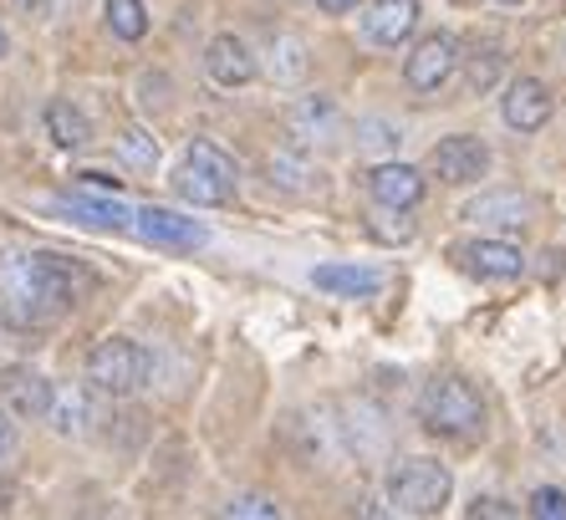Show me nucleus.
<instances>
[{"mask_svg":"<svg viewBox=\"0 0 566 520\" xmlns=\"http://www.w3.org/2000/svg\"><path fill=\"white\" fill-rule=\"evenodd\" d=\"M93 287V275L77 260L31 250V256H0V312L21 332H36L52 316H62L82 291Z\"/></svg>","mask_w":566,"mask_h":520,"instance_id":"obj_1","label":"nucleus"},{"mask_svg":"<svg viewBox=\"0 0 566 520\" xmlns=\"http://www.w3.org/2000/svg\"><path fill=\"white\" fill-rule=\"evenodd\" d=\"M419 408H423V429L439 434V439H474L480 424H485V404H480L474 383H464V377H434L423 388Z\"/></svg>","mask_w":566,"mask_h":520,"instance_id":"obj_2","label":"nucleus"},{"mask_svg":"<svg viewBox=\"0 0 566 520\" xmlns=\"http://www.w3.org/2000/svg\"><path fill=\"white\" fill-rule=\"evenodd\" d=\"M449 490H454V480L439 459L409 455L388 469V506L398 516H439L449 506Z\"/></svg>","mask_w":566,"mask_h":520,"instance_id":"obj_3","label":"nucleus"},{"mask_svg":"<svg viewBox=\"0 0 566 520\" xmlns=\"http://www.w3.org/2000/svg\"><path fill=\"white\" fill-rule=\"evenodd\" d=\"M148 367H154L148 363V352L133 337H107L87 352V383H93L97 393H107V398H128V393H138L148 383Z\"/></svg>","mask_w":566,"mask_h":520,"instance_id":"obj_4","label":"nucleus"},{"mask_svg":"<svg viewBox=\"0 0 566 520\" xmlns=\"http://www.w3.org/2000/svg\"><path fill=\"white\" fill-rule=\"evenodd\" d=\"M449 256L460 260L470 275H480V281H515V275L526 271V256H521V246H511V240H501V235L464 240V246H454Z\"/></svg>","mask_w":566,"mask_h":520,"instance_id":"obj_5","label":"nucleus"},{"mask_svg":"<svg viewBox=\"0 0 566 520\" xmlns=\"http://www.w3.org/2000/svg\"><path fill=\"white\" fill-rule=\"evenodd\" d=\"M429 169H434V179L444 184H480L490 174V148L474 138V133H454V138H439L434 158H429Z\"/></svg>","mask_w":566,"mask_h":520,"instance_id":"obj_6","label":"nucleus"},{"mask_svg":"<svg viewBox=\"0 0 566 520\" xmlns=\"http://www.w3.org/2000/svg\"><path fill=\"white\" fill-rule=\"evenodd\" d=\"M454 66H460L454 37H449V31H429V37L413 46L409 62H403V77H409V87H419V92H439L449 77H454Z\"/></svg>","mask_w":566,"mask_h":520,"instance_id":"obj_7","label":"nucleus"},{"mask_svg":"<svg viewBox=\"0 0 566 520\" xmlns=\"http://www.w3.org/2000/svg\"><path fill=\"white\" fill-rule=\"evenodd\" d=\"M128 230H138L148 246H164V250H199L205 246V225L185 220V215H174V209H158V205L133 209Z\"/></svg>","mask_w":566,"mask_h":520,"instance_id":"obj_8","label":"nucleus"},{"mask_svg":"<svg viewBox=\"0 0 566 520\" xmlns=\"http://www.w3.org/2000/svg\"><path fill=\"white\" fill-rule=\"evenodd\" d=\"M464 220L470 225H485V230H526L531 220H536V205H531V195H521V189H490V195L470 199L464 205Z\"/></svg>","mask_w":566,"mask_h":520,"instance_id":"obj_9","label":"nucleus"},{"mask_svg":"<svg viewBox=\"0 0 566 520\" xmlns=\"http://www.w3.org/2000/svg\"><path fill=\"white\" fill-rule=\"evenodd\" d=\"M286 128L296 138V148H332L343 138V113L327 97H302V103L286 113Z\"/></svg>","mask_w":566,"mask_h":520,"instance_id":"obj_10","label":"nucleus"},{"mask_svg":"<svg viewBox=\"0 0 566 520\" xmlns=\"http://www.w3.org/2000/svg\"><path fill=\"white\" fill-rule=\"evenodd\" d=\"M52 209L77 225H93V230H128L133 225V209L118 195H107V189H77V195L56 199Z\"/></svg>","mask_w":566,"mask_h":520,"instance_id":"obj_11","label":"nucleus"},{"mask_svg":"<svg viewBox=\"0 0 566 520\" xmlns=\"http://www.w3.org/2000/svg\"><path fill=\"white\" fill-rule=\"evenodd\" d=\"M501 113L515 133H536L552 123V92H546V82H536V77H515L501 97Z\"/></svg>","mask_w":566,"mask_h":520,"instance_id":"obj_12","label":"nucleus"},{"mask_svg":"<svg viewBox=\"0 0 566 520\" xmlns=\"http://www.w3.org/2000/svg\"><path fill=\"white\" fill-rule=\"evenodd\" d=\"M52 383L41 373H31V367H11V373L0 377V408L11 418H46V408H52Z\"/></svg>","mask_w":566,"mask_h":520,"instance_id":"obj_13","label":"nucleus"},{"mask_svg":"<svg viewBox=\"0 0 566 520\" xmlns=\"http://www.w3.org/2000/svg\"><path fill=\"white\" fill-rule=\"evenodd\" d=\"M419 27V0H373V11L363 15V31L378 46H403Z\"/></svg>","mask_w":566,"mask_h":520,"instance_id":"obj_14","label":"nucleus"},{"mask_svg":"<svg viewBox=\"0 0 566 520\" xmlns=\"http://www.w3.org/2000/svg\"><path fill=\"white\" fill-rule=\"evenodd\" d=\"M205 72H210L220 87H245L255 77V56L240 37H214L205 46Z\"/></svg>","mask_w":566,"mask_h":520,"instance_id":"obj_15","label":"nucleus"},{"mask_svg":"<svg viewBox=\"0 0 566 520\" xmlns=\"http://www.w3.org/2000/svg\"><path fill=\"white\" fill-rule=\"evenodd\" d=\"M368 189L378 205H394V209H413L423 199V174L409 169V164H378L368 174Z\"/></svg>","mask_w":566,"mask_h":520,"instance_id":"obj_16","label":"nucleus"},{"mask_svg":"<svg viewBox=\"0 0 566 520\" xmlns=\"http://www.w3.org/2000/svg\"><path fill=\"white\" fill-rule=\"evenodd\" d=\"M312 287L316 291H332V297L363 301V297H378L382 275L373 271V266H316V271H312Z\"/></svg>","mask_w":566,"mask_h":520,"instance_id":"obj_17","label":"nucleus"},{"mask_svg":"<svg viewBox=\"0 0 566 520\" xmlns=\"http://www.w3.org/2000/svg\"><path fill=\"white\" fill-rule=\"evenodd\" d=\"M46 418H52V429H56V434H66V439H77V434H87V424L97 418L93 393H82V388L52 393V408H46Z\"/></svg>","mask_w":566,"mask_h":520,"instance_id":"obj_18","label":"nucleus"},{"mask_svg":"<svg viewBox=\"0 0 566 520\" xmlns=\"http://www.w3.org/2000/svg\"><path fill=\"white\" fill-rule=\"evenodd\" d=\"M174 189H179V195L189 199V205H224V199L235 195V184H224V179H214L210 169H199V164H179V174H174Z\"/></svg>","mask_w":566,"mask_h":520,"instance_id":"obj_19","label":"nucleus"},{"mask_svg":"<svg viewBox=\"0 0 566 520\" xmlns=\"http://www.w3.org/2000/svg\"><path fill=\"white\" fill-rule=\"evenodd\" d=\"M46 138L56 148H82L93 138V128H87V117L66 103V97H56V103H46Z\"/></svg>","mask_w":566,"mask_h":520,"instance_id":"obj_20","label":"nucleus"},{"mask_svg":"<svg viewBox=\"0 0 566 520\" xmlns=\"http://www.w3.org/2000/svg\"><path fill=\"white\" fill-rule=\"evenodd\" d=\"M107 31L118 41H144L148 37L144 0H107Z\"/></svg>","mask_w":566,"mask_h":520,"instance_id":"obj_21","label":"nucleus"},{"mask_svg":"<svg viewBox=\"0 0 566 520\" xmlns=\"http://www.w3.org/2000/svg\"><path fill=\"white\" fill-rule=\"evenodd\" d=\"M118 158L128 164V169H138V174H154L158 169V144L148 138L144 128H123L118 133Z\"/></svg>","mask_w":566,"mask_h":520,"instance_id":"obj_22","label":"nucleus"},{"mask_svg":"<svg viewBox=\"0 0 566 520\" xmlns=\"http://www.w3.org/2000/svg\"><path fill=\"white\" fill-rule=\"evenodd\" d=\"M306 72V46L296 37H276L271 41V77L276 82H296Z\"/></svg>","mask_w":566,"mask_h":520,"instance_id":"obj_23","label":"nucleus"},{"mask_svg":"<svg viewBox=\"0 0 566 520\" xmlns=\"http://www.w3.org/2000/svg\"><path fill=\"white\" fill-rule=\"evenodd\" d=\"M189 164H199V169H210L214 179H224V184H235L240 179V169H235V158L224 154V148H214L210 138H195V144H189Z\"/></svg>","mask_w":566,"mask_h":520,"instance_id":"obj_24","label":"nucleus"},{"mask_svg":"<svg viewBox=\"0 0 566 520\" xmlns=\"http://www.w3.org/2000/svg\"><path fill=\"white\" fill-rule=\"evenodd\" d=\"M357 148H363V154H394L398 148V128L394 123H378V117H363V123H357Z\"/></svg>","mask_w":566,"mask_h":520,"instance_id":"obj_25","label":"nucleus"},{"mask_svg":"<svg viewBox=\"0 0 566 520\" xmlns=\"http://www.w3.org/2000/svg\"><path fill=\"white\" fill-rule=\"evenodd\" d=\"M505 66V52L501 46H480V52H474V62H470V87L474 92H490V82H495V72H501Z\"/></svg>","mask_w":566,"mask_h":520,"instance_id":"obj_26","label":"nucleus"},{"mask_svg":"<svg viewBox=\"0 0 566 520\" xmlns=\"http://www.w3.org/2000/svg\"><path fill=\"white\" fill-rule=\"evenodd\" d=\"M224 516L230 520H245V516H261V520H276L281 506L271 500V495H235L230 506H224Z\"/></svg>","mask_w":566,"mask_h":520,"instance_id":"obj_27","label":"nucleus"},{"mask_svg":"<svg viewBox=\"0 0 566 520\" xmlns=\"http://www.w3.org/2000/svg\"><path fill=\"white\" fill-rule=\"evenodd\" d=\"M531 516H536V520H566V495L552 490V485H546V490H536V495H531Z\"/></svg>","mask_w":566,"mask_h":520,"instance_id":"obj_28","label":"nucleus"},{"mask_svg":"<svg viewBox=\"0 0 566 520\" xmlns=\"http://www.w3.org/2000/svg\"><path fill=\"white\" fill-rule=\"evenodd\" d=\"M15 455V424H11V414L0 408V465Z\"/></svg>","mask_w":566,"mask_h":520,"instance_id":"obj_29","label":"nucleus"},{"mask_svg":"<svg viewBox=\"0 0 566 520\" xmlns=\"http://www.w3.org/2000/svg\"><path fill=\"white\" fill-rule=\"evenodd\" d=\"M470 516H511V506H505V500H490V495H485V500H474V506H470Z\"/></svg>","mask_w":566,"mask_h":520,"instance_id":"obj_30","label":"nucleus"},{"mask_svg":"<svg viewBox=\"0 0 566 520\" xmlns=\"http://www.w3.org/2000/svg\"><path fill=\"white\" fill-rule=\"evenodd\" d=\"M363 0H316V11H327V15H347V11H357Z\"/></svg>","mask_w":566,"mask_h":520,"instance_id":"obj_31","label":"nucleus"},{"mask_svg":"<svg viewBox=\"0 0 566 520\" xmlns=\"http://www.w3.org/2000/svg\"><path fill=\"white\" fill-rule=\"evenodd\" d=\"M66 6H82V0H46V15H56V11H66Z\"/></svg>","mask_w":566,"mask_h":520,"instance_id":"obj_32","label":"nucleus"},{"mask_svg":"<svg viewBox=\"0 0 566 520\" xmlns=\"http://www.w3.org/2000/svg\"><path fill=\"white\" fill-rule=\"evenodd\" d=\"M6 46H11V41H6V27H0V56H6Z\"/></svg>","mask_w":566,"mask_h":520,"instance_id":"obj_33","label":"nucleus"},{"mask_svg":"<svg viewBox=\"0 0 566 520\" xmlns=\"http://www.w3.org/2000/svg\"><path fill=\"white\" fill-rule=\"evenodd\" d=\"M495 6H521V0H495Z\"/></svg>","mask_w":566,"mask_h":520,"instance_id":"obj_34","label":"nucleus"}]
</instances>
